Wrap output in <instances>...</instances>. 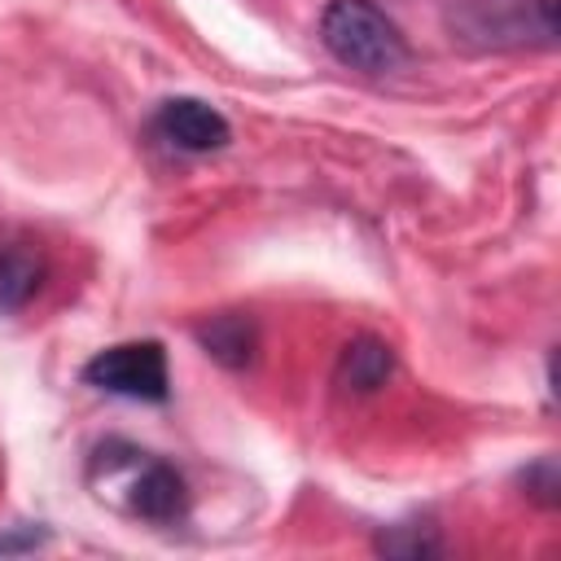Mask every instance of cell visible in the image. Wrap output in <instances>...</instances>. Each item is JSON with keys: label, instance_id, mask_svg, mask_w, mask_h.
<instances>
[{"label": "cell", "instance_id": "1", "mask_svg": "<svg viewBox=\"0 0 561 561\" xmlns=\"http://www.w3.org/2000/svg\"><path fill=\"white\" fill-rule=\"evenodd\" d=\"M320 44L359 75H394L412 57L399 22L377 0H329L320 13Z\"/></svg>", "mask_w": 561, "mask_h": 561}, {"label": "cell", "instance_id": "2", "mask_svg": "<svg viewBox=\"0 0 561 561\" xmlns=\"http://www.w3.org/2000/svg\"><path fill=\"white\" fill-rule=\"evenodd\" d=\"M92 482L114 486L123 482V504L127 513L153 522V526H175L188 517V482L175 465L127 447V443H101L92 456Z\"/></svg>", "mask_w": 561, "mask_h": 561}, {"label": "cell", "instance_id": "3", "mask_svg": "<svg viewBox=\"0 0 561 561\" xmlns=\"http://www.w3.org/2000/svg\"><path fill=\"white\" fill-rule=\"evenodd\" d=\"M447 26L473 48H552L557 0H456Z\"/></svg>", "mask_w": 561, "mask_h": 561}, {"label": "cell", "instance_id": "4", "mask_svg": "<svg viewBox=\"0 0 561 561\" xmlns=\"http://www.w3.org/2000/svg\"><path fill=\"white\" fill-rule=\"evenodd\" d=\"M83 381L101 394L118 399H140V403H162L171 394V373H167V351L153 337L136 342H114L96 351L83 364Z\"/></svg>", "mask_w": 561, "mask_h": 561}, {"label": "cell", "instance_id": "5", "mask_svg": "<svg viewBox=\"0 0 561 561\" xmlns=\"http://www.w3.org/2000/svg\"><path fill=\"white\" fill-rule=\"evenodd\" d=\"M153 131L180 153H215L232 140L228 118L202 96H171L153 114Z\"/></svg>", "mask_w": 561, "mask_h": 561}, {"label": "cell", "instance_id": "6", "mask_svg": "<svg viewBox=\"0 0 561 561\" xmlns=\"http://www.w3.org/2000/svg\"><path fill=\"white\" fill-rule=\"evenodd\" d=\"M193 337H197V346L215 359V364H224V368H245L254 355H259V324H254V316H245V311H219V316H206L197 329H193Z\"/></svg>", "mask_w": 561, "mask_h": 561}, {"label": "cell", "instance_id": "7", "mask_svg": "<svg viewBox=\"0 0 561 561\" xmlns=\"http://www.w3.org/2000/svg\"><path fill=\"white\" fill-rule=\"evenodd\" d=\"M390 373H394V351H390V342H381V337H355V342H346L342 346V355H337V386L346 390V394H373V390H381L386 381H390Z\"/></svg>", "mask_w": 561, "mask_h": 561}, {"label": "cell", "instance_id": "8", "mask_svg": "<svg viewBox=\"0 0 561 561\" xmlns=\"http://www.w3.org/2000/svg\"><path fill=\"white\" fill-rule=\"evenodd\" d=\"M44 285V254L26 241L0 245V316L22 311Z\"/></svg>", "mask_w": 561, "mask_h": 561}, {"label": "cell", "instance_id": "9", "mask_svg": "<svg viewBox=\"0 0 561 561\" xmlns=\"http://www.w3.org/2000/svg\"><path fill=\"white\" fill-rule=\"evenodd\" d=\"M377 552L416 561V557H434V552H443V539H438V530L425 526V522H421V526H416V522H399V526H390V530L377 535Z\"/></svg>", "mask_w": 561, "mask_h": 561}, {"label": "cell", "instance_id": "10", "mask_svg": "<svg viewBox=\"0 0 561 561\" xmlns=\"http://www.w3.org/2000/svg\"><path fill=\"white\" fill-rule=\"evenodd\" d=\"M526 486H530V495L539 500V504H557V465L552 460H539L530 473H526Z\"/></svg>", "mask_w": 561, "mask_h": 561}, {"label": "cell", "instance_id": "11", "mask_svg": "<svg viewBox=\"0 0 561 561\" xmlns=\"http://www.w3.org/2000/svg\"><path fill=\"white\" fill-rule=\"evenodd\" d=\"M44 539H48L44 526H13V530L0 535V557H4V552H31V548H39Z\"/></svg>", "mask_w": 561, "mask_h": 561}]
</instances>
